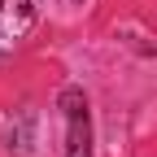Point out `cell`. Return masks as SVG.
<instances>
[{
    "mask_svg": "<svg viewBox=\"0 0 157 157\" xmlns=\"http://www.w3.org/2000/svg\"><path fill=\"white\" fill-rule=\"evenodd\" d=\"M57 105L66 113V157H92V113H87V96L78 87H66L57 96Z\"/></svg>",
    "mask_w": 157,
    "mask_h": 157,
    "instance_id": "cell-1",
    "label": "cell"
},
{
    "mask_svg": "<svg viewBox=\"0 0 157 157\" xmlns=\"http://www.w3.org/2000/svg\"><path fill=\"white\" fill-rule=\"evenodd\" d=\"M35 26V0H0V57L13 52Z\"/></svg>",
    "mask_w": 157,
    "mask_h": 157,
    "instance_id": "cell-2",
    "label": "cell"
}]
</instances>
